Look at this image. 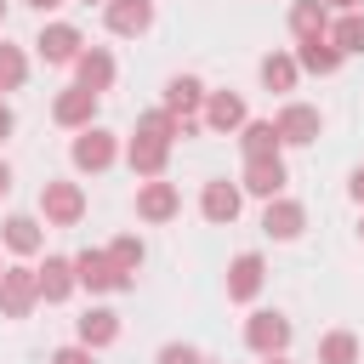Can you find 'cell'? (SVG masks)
Masks as SVG:
<instances>
[{
	"label": "cell",
	"instance_id": "obj_1",
	"mask_svg": "<svg viewBox=\"0 0 364 364\" xmlns=\"http://www.w3.org/2000/svg\"><path fill=\"white\" fill-rule=\"evenodd\" d=\"M119 131H108V125H85V131H74V142H68V165L80 171V176H102V171H114L119 165Z\"/></svg>",
	"mask_w": 364,
	"mask_h": 364
},
{
	"label": "cell",
	"instance_id": "obj_2",
	"mask_svg": "<svg viewBox=\"0 0 364 364\" xmlns=\"http://www.w3.org/2000/svg\"><path fill=\"white\" fill-rule=\"evenodd\" d=\"M40 216H46V228H80L85 222V188L74 176H46L40 182Z\"/></svg>",
	"mask_w": 364,
	"mask_h": 364
},
{
	"label": "cell",
	"instance_id": "obj_3",
	"mask_svg": "<svg viewBox=\"0 0 364 364\" xmlns=\"http://www.w3.org/2000/svg\"><path fill=\"white\" fill-rule=\"evenodd\" d=\"M74 273H80V290H91V296H125L136 284V273L114 267L108 245L102 250H74Z\"/></svg>",
	"mask_w": 364,
	"mask_h": 364
},
{
	"label": "cell",
	"instance_id": "obj_4",
	"mask_svg": "<svg viewBox=\"0 0 364 364\" xmlns=\"http://www.w3.org/2000/svg\"><path fill=\"white\" fill-rule=\"evenodd\" d=\"M290 336H296V324H290V313H279V307H256V313L245 318V347H250L256 358L290 353Z\"/></svg>",
	"mask_w": 364,
	"mask_h": 364
},
{
	"label": "cell",
	"instance_id": "obj_5",
	"mask_svg": "<svg viewBox=\"0 0 364 364\" xmlns=\"http://www.w3.org/2000/svg\"><path fill=\"white\" fill-rule=\"evenodd\" d=\"M34 307H40L34 262H6V273H0V318H28Z\"/></svg>",
	"mask_w": 364,
	"mask_h": 364
},
{
	"label": "cell",
	"instance_id": "obj_6",
	"mask_svg": "<svg viewBox=\"0 0 364 364\" xmlns=\"http://www.w3.org/2000/svg\"><path fill=\"white\" fill-rule=\"evenodd\" d=\"M28 46H34V57H40L46 68H74V57L85 51V34H80L74 23H57V17H51V23H40V34H34Z\"/></svg>",
	"mask_w": 364,
	"mask_h": 364
},
{
	"label": "cell",
	"instance_id": "obj_7",
	"mask_svg": "<svg viewBox=\"0 0 364 364\" xmlns=\"http://www.w3.org/2000/svg\"><path fill=\"white\" fill-rule=\"evenodd\" d=\"M176 216H182V188H176V182H165V176L136 182V222L165 228V222H176Z\"/></svg>",
	"mask_w": 364,
	"mask_h": 364
},
{
	"label": "cell",
	"instance_id": "obj_8",
	"mask_svg": "<svg viewBox=\"0 0 364 364\" xmlns=\"http://www.w3.org/2000/svg\"><path fill=\"white\" fill-rule=\"evenodd\" d=\"M0 245H6V256L34 262V256L46 250V216H34V210H11V216L0 222Z\"/></svg>",
	"mask_w": 364,
	"mask_h": 364
},
{
	"label": "cell",
	"instance_id": "obj_9",
	"mask_svg": "<svg viewBox=\"0 0 364 364\" xmlns=\"http://www.w3.org/2000/svg\"><path fill=\"white\" fill-rule=\"evenodd\" d=\"M228 301L233 307H256V296H262V284H267V262H262V250H239L233 262H228Z\"/></svg>",
	"mask_w": 364,
	"mask_h": 364
},
{
	"label": "cell",
	"instance_id": "obj_10",
	"mask_svg": "<svg viewBox=\"0 0 364 364\" xmlns=\"http://www.w3.org/2000/svg\"><path fill=\"white\" fill-rule=\"evenodd\" d=\"M284 182H290V165H284V154L245 159V171H239V188H245V199H279V193H284Z\"/></svg>",
	"mask_w": 364,
	"mask_h": 364
},
{
	"label": "cell",
	"instance_id": "obj_11",
	"mask_svg": "<svg viewBox=\"0 0 364 364\" xmlns=\"http://www.w3.org/2000/svg\"><path fill=\"white\" fill-rule=\"evenodd\" d=\"M239 210H245V188H239V182L210 176V182L199 188V216H205L210 228H233V222H239Z\"/></svg>",
	"mask_w": 364,
	"mask_h": 364
},
{
	"label": "cell",
	"instance_id": "obj_12",
	"mask_svg": "<svg viewBox=\"0 0 364 364\" xmlns=\"http://www.w3.org/2000/svg\"><path fill=\"white\" fill-rule=\"evenodd\" d=\"M97 108H102V91H85V85H63V91L51 97V119H57L63 131L97 125Z\"/></svg>",
	"mask_w": 364,
	"mask_h": 364
},
{
	"label": "cell",
	"instance_id": "obj_13",
	"mask_svg": "<svg viewBox=\"0 0 364 364\" xmlns=\"http://www.w3.org/2000/svg\"><path fill=\"white\" fill-rule=\"evenodd\" d=\"M273 125H279L284 148H313V142L324 136V114H318L313 102H284V108L273 114Z\"/></svg>",
	"mask_w": 364,
	"mask_h": 364
},
{
	"label": "cell",
	"instance_id": "obj_14",
	"mask_svg": "<svg viewBox=\"0 0 364 364\" xmlns=\"http://www.w3.org/2000/svg\"><path fill=\"white\" fill-rule=\"evenodd\" d=\"M301 228H307V205H301V199H290V193L262 199V233H267V239L290 245V239H301Z\"/></svg>",
	"mask_w": 364,
	"mask_h": 364
},
{
	"label": "cell",
	"instance_id": "obj_15",
	"mask_svg": "<svg viewBox=\"0 0 364 364\" xmlns=\"http://www.w3.org/2000/svg\"><path fill=\"white\" fill-rule=\"evenodd\" d=\"M34 273H40V301H46V307H63V301L80 290L74 256H51V250H46V262H34Z\"/></svg>",
	"mask_w": 364,
	"mask_h": 364
},
{
	"label": "cell",
	"instance_id": "obj_16",
	"mask_svg": "<svg viewBox=\"0 0 364 364\" xmlns=\"http://www.w3.org/2000/svg\"><path fill=\"white\" fill-rule=\"evenodd\" d=\"M102 28L119 40H142L154 28V0H108L102 6Z\"/></svg>",
	"mask_w": 364,
	"mask_h": 364
},
{
	"label": "cell",
	"instance_id": "obj_17",
	"mask_svg": "<svg viewBox=\"0 0 364 364\" xmlns=\"http://www.w3.org/2000/svg\"><path fill=\"white\" fill-rule=\"evenodd\" d=\"M199 119H205V131H216V136H239V125L250 119V102H245L239 91H210Z\"/></svg>",
	"mask_w": 364,
	"mask_h": 364
},
{
	"label": "cell",
	"instance_id": "obj_18",
	"mask_svg": "<svg viewBox=\"0 0 364 364\" xmlns=\"http://www.w3.org/2000/svg\"><path fill=\"white\" fill-rule=\"evenodd\" d=\"M125 165H131V176H136V182H148V176H165V171H171V142L131 131V142H125Z\"/></svg>",
	"mask_w": 364,
	"mask_h": 364
},
{
	"label": "cell",
	"instance_id": "obj_19",
	"mask_svg": "<svg viewBox=\"0 0 364 364\" xmlns=\"http://www.w3.org/2000/svg\"><path fill=\"white\" fill-rule=\"evenodd\" d=\"M114 80H119V63H114L108 46H85V51L74 57V85H85V91H114Z\"/></svg>",
	"mask_w": 364,
	"mask_h": 364
},
{
	"label": "cell",
	"instance_id": "obj_20",
	"mask_svg": "<svg viewBox=\"0 0 364 364\" xmlns=\"http://www.w3.org/2000/svg\"><path fill=\"white\" fill-rule=\"evenodd\" d=\"M205 97H210V85L199 80V74H171L165 80V97H159V108H171V114H182V119H193V114H205Z\"/></svg>",
	"mask_w": 364,
	"mask_h": 364
},
{
	"label": "cell",
	"instance_id": "obj_21",
	"mask_svg": "<svg viewBox=\"0 0 364 364\" xmlns=\"http://www.w3.org/2000/svg\"><path fill=\"white\" fill-rule=\"evenodd\" d=\"M74 341H85L91 353L114 347V341H119V313H114V307H102V301H91V307L74 318Z\"/></svg>",
	"mask_w": 364,
	"mask_h": 364
},
{
	"label": "cell",
	"instance_id": "obj_22",
	"mask_svg": "<svg viewBox=\"0 0 364 364\" xmlns=\"http://www.w3.org/2000/svg\"><path fill=\"white\" fill-rule=\"evenodd\" d=\"M296 63H301V74H318V80H330V74H341L347 51H341L330 34H313V40H296Z\"/></svg>",
	"mask_w": 364,
	"mask_h": 364
},
{
	"label": "cell",
	"instance_id": "obj_23",
	"mask_svg": "<svg viewBox=\"0 0 364 364\" xmlns=\"http://www.w3.org/2000/svg\"><path fill=\"white\" fill-rule=\"evenodd\" d=\"M256 80H262V91H296L301 85V63H296V51H267L262 63H256Z\"/></svg>",
	"mask_w": 364,
	"mask_h": 364
},
{
	"label": "cell",
	"instance_id": "obj_24",
	"mask_svg": "<svg viewBox=\"0 0 364 364\" xmlns=\"http://www.w3.org/2000/svg\"><path fill=\"white\" fill-rule=\"evenodd\" d=\"M233 142H239V154H245V159H262V154H284V136H279V125H273V119H256V114L239 125V136H233Z\"/></svg>",
	"mask_w": 364,
	"mask_h": 364
},
{
	"label": "cell",
	"instance_id": "obj_25",
	"mask_svg": "<svg viewBox=\"0 0 364 364\" xmlns=\"http://www.w3.org/2000/svg\"><path fill=\"white\" fill-rule=\"evenodd\" d=\"M290 34H296V40L330 34V6H324V0H290Z\"/></svg>",
	"mask_w": 364,
	"mask_h": 364
},
{
	"label": "cell",
	"instance_id": "obj_26",
	"mask_svg": "<svg viewBox=\"0 0 364 364\" xmlns=\"http://www.w3.org/2000/svg\"><path fill=\"white\" fill-rule=\"evenodd\" d=\"M358 358H364V347H358V336L347 324H336V330L318 336V364H358Z\"/></svg>",
	"mask_w": 364,
	"mask_h": 364
},
{
	"label": "cell",
	"instance_id": "obj_27",
	"mask_svg": "<svg viewBox=\"0 0 364 364\" xmlns=\"http://www.w3.org/2000/svg\"><path fill=\"white\" fill-rule=\"evenodd\" d=\"M330 40H336L347 57H364V11H336V17H330Z\"/></svg>",
	"mask_w": 364,
	"mask_h": 364
},
{
	"label": "cell",
	"instance_id": "obj_28",
	"mask_svg": "<svg viewBox=\"0 0 364 364\" xmlns=\"http://www.w3.org/2000/svg\"><path fill=\"white\" fill-rule=\"evenodd\" d=\"M23 85H28V51L0 34V91H23Z\"/></svg>",
	"mask_w": 364,
	"mask_h": 364
},
{
	"label": "cell",
	"instance_id": "obj_29",
	"mask_svg": "<svg viewBox=\"0 0 364 364\" xmlns=\"http://www.w3.org/2000/svg\"><path fill=\"white\" fill-rule=\"evenodd\" d=\"M108 256H114V267H125V273H142V262H148V245H142V233H114V239H108Z\"/></svg>",
	"mask_w": 364,
	"mask_h": 364
},
{
	"label": "cell",
	"instance_id": "obj_30",
	"mask_svg": "<svg viewBox=\"0 0 364 364\" xmlns=\"http://www.w3.org/2000/svg\"><path fill=\"white\" fill-rule=\"evenodd\" d=\"M154 364H205V353H199L193 341H165V347L154 353Z\"/></svg>",
	"mask_w": 364,
	"mask_h": 364
},
{
	"label": "cell",
	"instance_id": "obj_31",
	"mask_svg": "<svg viewBox=\"0 0 364 364\" xmlns=\"http://www.w3.org/2000/svg\"><path fill=\"white\" fill-rule=\"evenodd\" d=\"M46 364H97V353H91L85 341H63V347H51Z\"/></svg>",
	"mask_w": 364,
	"mask_h": 364
},
{
	"label": "cell",
	"instance_id": "obj_32",
	"mask_svg": "<svg viewBox=\"0 0 364 364\" xmlns=\"http://www.w3.org/2000/svg\"><path fill=\"white\" fill-rule=\"evenodd\" d=\"M347 199L364 210V165H353V171H347Z\"/></svg>",
	"mask_w": 364,
	"mask_h": 364
},
{
	"label": "cell",
	"instance_id": "obj_33",
	"mask_svg": "<svg viewBox=\"0 0 364 364\" xmlns=\"http://www.w3.org/2000/svg\"><path fill=\"white\" fill-rule=\"evenodd\" d=\"M11 131H17V114H11V102H0V148L11 142Z\"/></svg>",
	"mask_w": 364,
	"mask_h": 364
},
{
	"label": "cell",
	"instance_id": "obj_34",
	"mask_svg": "<svg viewBox=\"0 0 364 364\" xmlns=\"http://www.w3.org/2000/svg\"><path fill=\"white\" fill-rule=\"evenodd\" d=\"M23 6H28V11H40V17H46V11H57V6H68V0H23Z\"/></svg>",
	"mask_w": 364,
	"mask_h": 364
},
{
	"label": "cell",
	"instance_id": "obj_35",
	"mask_svg": "<svg viewBox=\"0 0 364 364\" xmlns=\"http://www.w3.org/2000/svg\"><path fill=\"white\" fill-rule=\"evenodd\" d=\"M330 11H364V0H324Z\"/></svg>",
	"mask_w": 364,
	"mask_h": 364
},
{
	"label": "cell",
	"instance_id": "obj_36",
	"mask_svg": "<svg viewBox=\"0 0 364 364\" xmlns=\"http://www.w3.org/2000/svg\"><path fill=\"white\" fill-rule=\"evenodd\" d=\"M6 193H11V165L0 159V199H6Z\"/></svg>",
	"mask_w": 364,
	"mask_h": 364
},
{
	"label": "cell",
	"instance_id": "obj_37",
	"mask_svg": "<svg viewBox=\"0 0 364 364\" xmlns=\"http://www.w3.org/2000/svg\"><path fill=\"white\" fill-rule=\"evenodd\" d=\"M262 364H290V353H273V358H262Z\"/></svg>",
	"mask_w": 364,
	"mask_h": 364
},
{
	"label": "cell",
	"instance_id": "obj_38",
	"mask_svg": "<svg viewBox=\"0 0 364 364\" xmlns=\"http://www.w3.org/2000/svg\"><path fill=\"white\" fill-rule=\"evenodd\" d=\"M0 34H6V0H0Z\"/></svg>",
	"mask_w": 364,
	"mask_h": 364
},
{
	"label": "cell",
	"instance_id": "obj_39",
	"mask_svg": "<svg viewBox=\"0 0 364 364\" xmlns=\"http://www.w3.org/2000/svg\"><path fill=\"white\" fill-rule=\"evenodd\" d=\"M80 6H97V11H102V6H108V0H80Z\"/></svg>",
	"mask_w": 364,
	"mask_h": 364
},
{
	"label": "cell",
	"instance_id": "obj_40",
	"mask_svg": "<svg viewBox=\"0 0 364 364\" xmlns=\"http://www.w3.org/2000/svg\"><path fill=\"white\" fill-rule=\"evenodd\" d=\"M358 245H364V216H358Z\"/></svg>",
	"mask_w": 364,
	"mask_h": 364
},
{
	"label": "cell",
	"instance_id": "obj_41",
	"mask_svg": "<svg viewBox=\"0 0 364 364\" xmlns=\"http://www.w3.org/2000/svg\"><path fill=\"white\" fill-rule=\"evenodd\" d=\"M0 250H6V245H0ZM0 273H6V256H0Z\"/></svg>",
	"mask_w": 364,
	"mask_h": 364
},
{
	"label": "cell",
	"instance_id": "obj_42",
	"mask_svg": "<svg viewBox=\"0 0 364 364\" xmlns=\"http://www.w3.org/2000/svg\"><path fill=\"white\" fill-rule=\"evenodd\" d=\"M0 102H6V91H0Z\"/></svg>",
	"mask_w": 364,
	"mask_h": 364
}]
</instances>
